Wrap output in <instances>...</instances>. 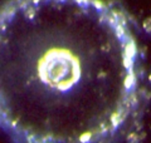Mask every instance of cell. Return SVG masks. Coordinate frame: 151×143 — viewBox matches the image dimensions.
I'll return each mask as SVG.
<instances>
[{
    "label": "cell",
    "mask_w": 151,
    "mask_h": 143,
    "mask_svg": "<svg viewBox=\"0 0 151 143\" xmlns=\"http://www.w3.org/2000/svg\"><path fill=\"white\" fill-rule=\"evenodd\" d=\"M38 75L48 87L65 92L81 78V66L68 50L52 49L38 64Z\"/></svg>",
    "instance_id": "cell-1"
},
{
    "label": "cell",
    "mask_w": 151,
    "mask_h": 143,
    "mask_svg": "<svg viewBox=\"0 0 151 143\" xmlns=\"http://www.w3.org/2000/svg\"><path fill=\"white\" fill-rule=\"evenodd\" d=\"M136 55V44L134 40H129V43L125 46V53H124V65L126 66V69H129V72L132 68L134 64V59Z\"/></svg>",
    "instance_id": "cell-2"
},
{
    "label": "cell",
    "mask_w": 151,
    "mask_h": 143,
    "mask_svg": "<svg viewBox=\"0 0 151 143\" xmlns=\"http://www.w3.org/2000/svg\"><path fill=\"white\" fill-rule=\"evenodd\" d=\"M127 111H129V108H127V104L125 106V108H121L120 111L115 112L111 116V124L113 128H117L122 122H124V119L126 118V114H127Z\"/></svg>",
    "instance_id": "cell-3"
},
{
    "label": "cell",
    "mask_w": 151,
    "mask_h": 143,
    "mask_svg": "<svg viewBox=\"0 0 151 143\" xmlns=\"http://www.w3.org/2000/svg\"><path fill=\"white\" fill-rule=\"evenodd\" d=\"M135 84H136V77H135V74L132 73V70H130L129 73H127L125 80H124V85L127 90H130L135 87Z\"/></svg>",
    "instance_id": "cell-4"
},
{
    "label": "cell",
    "mask_w": 151,
    "mask_h": 143,
    "mask_svg": "<svg viewBox=\"0 0 151 143\" xmlns=\"http://www.w3.org/2000/svg\"><path fill=\"white\" fill-rule=\"evenodd\" d=\"M92 139V133L91 132H86V133H82L79 136V142L81 143H89Z\"/></svg>",
    "instance_id": "cell-5"
},
{
    "label": "cell",
    "mask_w": 151,
    "mask_h": 143,
    "mask_svg": "<svg viewBox=\"0 0 151 143\" xmlns=\"http://www.w3.org/2000/svg\"><path fill=\"white\" fill-rule=\"evenodd\" d=\"M142 28L146 33H151V16L146 18L142 23Z\"/></svg>",
    "instance_id": "cell-6"
},
{
    "label": "cell",
    "mask_w": 151,
    "mask_h": 143,
    "mask_svg": "<svg viewBox=\"0 0 151 143\" xmlns=\"http://www.w3.org/2000/svg\"><path fill=\"white\" fill-rule=\"evenodd\" d=\"M35 9L34 8H27L25 9V16L28 18V19H33V18H34V15H35Z\"/></svg>",
    "instance_id": "cell-7"
},
{
    "label": "cell",
    "mask_w": 151,
    "mask_h": 143,
    "mask_svg": "<svg viewBox=\"0 0 151 143\" xmlns=\"http://www.w3.org/2000/svg\"><path fill=\"white\" fill-rule=\"evenodd\" d=\"M139 136L135 134V133H131V134L129 136V138H127V143H139Z\"/></svg>",
    "instance_id": "cell-8"
},
{
    "label": "cell",
    "mask_w": 151,
    "mask_h": 143,
    "mask_svg": "<svg viewBox=\"0 0 151 143\" xmlns=\"http://www.w3.org/2000/svg\"><path fill=\"white\" fill-rule=\"evenodd\" d=\"M42 143H54L53 137H52V136H45L43 138V141H42Z\"/></svg>",
    "instance_id": "cell-9"
},
{
    "label": "cell",
    "mask_w": 151,
    "mask_h": 143,
    "mask_svg": "<svg viewBox=\"0 0 151 143\" xmlns=\"http://www.w3.org/2000/svg\"><path fill=\"white\" fill-rule=\"evenodd\" d=\"M149 80H150V83H151V74L149 75Z\"/></svg>",
    "instance_id": "cell-10"
}]
</instances>
